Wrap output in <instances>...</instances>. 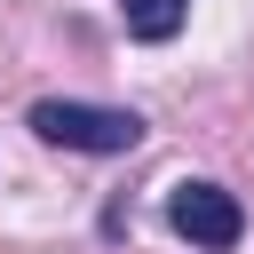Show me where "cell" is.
I'll use <instances>...</instances> for the list:
<instances>
[{"label": "cell", "instance_id": "cell-2", "mask_svg": "<svg viewBox=\"0 0 254 254\" xmlns=\"http://www.w3.org/2000/svg\"><path fill=\"white\" fill-rule=\"evenodd\" d=\"M167 222H175L190 246H206V254H230V246L246 238V206H238L222 183H175V190H167Z\"/></svg>", "mask_w": 254, "mask_h": 254}, {"label": "cell", "instance_id": "cell-1", "mask_svg": "<svg viewBox=\"0 0 254 254\" xmlns=\"http://www.w3.org/2000/svg\"><path fill=\"white\" fill-rule=\"evenodd\" d=\"M32 135L40 143H64V151H135L143 143V119L135 111H111V103H64V95H40L32 111Z\"/></svg>", "mask_w": 254, "mask_h": 254}, {"label": "cell", "instance_id": "cell-3", "mask_svg": "<svg viewBox=\"0 0 254 254\" xmlns=\"http://www.w3.org/2000/svg\"><path fill=\"white\" fill-rule=\"evenodd\" d=\"M119 16H127L135 40H175L183 16H190V0H119Z\"/></svg>", "mask_w": 254, "mask_h": 254}]
</instances>
